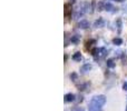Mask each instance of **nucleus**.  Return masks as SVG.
<instances>
[{"mask_svg":"<svg viewBox=\"0 0 127 111\" xmlns=\"http://www.w3.org/2000/svg\"><path fill=\"white\" fill-rule=\"evenodd\" d=\"M106 103V97L104 94H99V96H95L94 98L92 99V101L89 102V105L95 106V107L101 108Z\"/></svg>","mask_w":127,"mask_h":111,"instance_id":"nucleus-1","label":"nucleus"},{"mask_svg":"<svg viewBox=\"0 0 127 111\" xmlns=\"http://www.w3.org/2000/svg\"><path fill=\"white\" fill-rule=\"evenodd\" d=\"M64 13H65V17L68 18L70 15L72 13V6L71 3H65L64 6Z\"/></svg>","mask_w":127,"mask_h":111,"instance_id":"nucleus-2","label":"nucleus"},{"mask_svg":"<svg viewBox=\"0 0 127 111\" xmlns=\"http://www.w3.org/2000/svg\"><path fill=\"white\" fill-rule=\"evenodd\" d=\"M96 44V40H94V39H89V40H87V41L85 42V46H84V48H85V50L86 51H92L93 50V47H94V44Z\"/></svg>","mask_w":127,"mask_h":111,"instance_id":"nucleus-3","label":"nucleus"},{"mask_svg":"<svg viewBox=\"0 0 127 111\" xmlns=\"http://www.w3.org/2000/svg\"><path fill=\"white\" fill-rule=\"evenodd\" d=\"M77 27L80 28V29H88L89 28V22H88V20L83 19V20H80V21H78Z\"/></svg>","mask_w":127,"mask_h":111,"instance_id":"nucleus-4","label":"nucleus"},{"mask_svg":"<svg viewBox=\"0 0 127 111\" xmlns=\"http://www.w3.org/2000/svg\"><path fill=\"white\" fill-rule=\"evenodd\" d=\"M105 26H106V21L103 19V18H98V19L94 22L95 28H103V27H105Z\"/></svg>","mask_w":127,"mask_h":111,"instance_id":"nucleus-5","label":"nucleus"},{"mask_svg":"<svg viewBox=\"0 0 127 111\" xmlns=\"http://www.w3.org/2000/svg\"><path fill=\"white\" fill-rule=\"evenodd\" d=\"M64 100H65V102H71V101L76 100V96L74 93H67L64 97Z\"/></svg>","mask_w":127,"mask_h":111,"instance_id":"nucleus-6","label":"nucleus"},{"mask_svg":"<svg viewBox=\"0 0 127 111\" xmlns=\"http://www.w3.org/2000/svg\"><path fill=\"white\" fill-rule=\"evenodd\" d=\"M105 10L108 11V12H116L117 11V8H115L110 2H106L105 3Z\"/></svg>","mask_w":127,"mask_h":111,"instance_id":"nucleus-7","label":"nucleus"},{"mask_svg":"<svg viewBox=\"0 0 127 111\" xmlns=\"http://www.w3.org/2000/svg\"><path fill=\"white\" fill-rule=\"evenodd\" d=\"M92 65L90 63H86V65H84L83 67L80 68V73H87L88 71H90L92 70Z\"/></svg>","mask_w":127,"mask_h":111,"instance_id":"nucleus-8","label":"nucleus"},{"mask_svg":"<svg viewBox=\"0 0 127 111\" xmlns=\"http://www.w3.org/2000/svg\"><path fill=\"white\" fill-rule=\"evenodd\" d=\"M79 41H80V36L79 35H74L70 37V42L74 44H78Z\"/></svg>","mask_w":127,"mask_h":111,"instance_id":"nucleus-9","label":"nucleus"},{"mask_svg":"<svg viewBox=\"0 0 127 111\" xmlns=\"http://www.w3.org/2000/svg\"><path fill=\"white\" fill-rule=\"evenodd\" d=\"M106 65H107V67L110 68V69H113V68L116 67V62H115L114 59H108V60L106 61Z\"/></svg>","mask_w":127,"mask_h":111,"instance_id":"nucleus-10","label":"nucleus"},{"mask_svg":"<svg viewBox=\"0 0 127 111\" xmlns=\"http://www.w3.org/2000/svg\"><path fill=\"white\" fill-rule=\"evenodd\" d=\"M105 3H106V2H104V1H99L98 3H97V10H98V11L105 10Z\"/></svg>","mask_w":127,"mask_h":111,"instance_id":"nucleus-11","label":"nucleus"},{"mask_svg":"<svg viewBox=\"0 0 127 111\" xmlns=\"http://www.w3.org/2000/svg\"><path fill=\"white\" fill-rule=\"evenodd\" d=\"M107 53V50L106 48H99V53H98V58H104Z\"/></svg>","mask_w":127,"mask_h":111,"instance_id":"nucleus-12","label":"nucleus"},{"mask_svg":"<svg viewBox=\"0 0 127 111\" xmlns=\"http://www.w3.org/2000/svg\"><path fill=\"white\" fill-rule=\"evenodd\" d=\"M81 58H83V57H81V53L79 52V51L75 52V53H74V56H72V59H74L75 61H80V60H81Z\"/></svg>","mask_w":127,"mask_h":111,"instance_id":"nucleus-13","label":"nucleus"},{"mask_svg":"<svg viewBox=\"0 0 127 111\" xmlns=\"http://www.w3.org/2000/svg\"><path fill=\"white\" fill-rule=\"evenodd\" d=\"M113 44H116V46H121V44H123V40H122L121 38H114V39H113Z\"/></svg>","mask_w":127,"mask_h":111,"instance_id":"nucleus-14","label":"nucleus"},{"mask_svg":"<svg viewBox=\"0 0 127 111\" xmlns=\"http://www.w3.org/2000/svg\"><path fill=\"white\" fill-rule=\"evenodd\" d=\"M116 24H117V29H118V32H121L122 27H123V23H122V19H121V18H118V19L116 20Z\"/></svg>","mask_w":127,"mask_h":111,"instance_id":"nucleus-15","label":"nucleus"},{"mask_svg":"<svg viewBox=\"0 0 127 111\" xmlns=\"http://www.w3.org/2000/svg\"><path fill=\"white\" fill-rule=\"evenodd\" d=\"M88 110H89V111H103V110H101V108L95 107V106H92V105L88 106Z\"/></svg>","mask_w":127,"mask_h":111,"instance_id":"nucleus-16","label":"nucleus"},{"mask_svg":"<svg viewBox=\"0 0 127 111\" xmlns=\"http://www.w3.org/2000/svg\"><path fill=\"white\" fill-rule=\"evenodd\" d=\"M70 79H71L72 81H74V82H76L77 81V79H78V76H77V73L76 72H72V73H70Z\"/></svg>","mask_w":127,"mask_h":111,"instance_id":"nucleus-17","label":"nucleus"},{"mask_svg":"<svg viewBox=\"0 0 127 111\" xmlns=\"http://www.w3.org/2000/svg\"><path fill=\"white\" fill-rule=\"evenodd\" d=\"M88 85H89V83L86 82V83H81V85H78L77 87H78V89H79V90H85L86 88L88 87Z\"/></svg>","mask_w":127,"mask_h":111,"instance_id":"nucleus-18","label":"nucleus"},{"mask_svg":"<svg viewBox=\"0 0 127 111\" xmlns=\"http://www.w3.org/2000/svg\"><path fill=\"white\" fill-rule=\"evenodd\" d=\"M84 100V97H83V94H78V96H76V100L75 101H77V102H81V101Z\"/></svg>","mask_w":127,"mask_h":111,"instance_id":"nucleus-19","label":"nucleus"},{"mask_svg":"<svg viewBox=\"0 0 127 111\" xmlns=\"http://www.w3.org/2000/svg\"><path fill=\"white\" fill-rule=\"evenodd\" d=\"M95 3H96V1L95 0H92V4H90V13L94 12V9H95Z\"/></svg>","mask_w":127,"mask_h":111,"instance_id":"nucleus-20","label":"nucleus"},{"mask_svg":"<svg viewBox=\"0 0 127 111\" xmlns=\"http://www.w3.org/2000/svg\"><path fill=\"white\" fill-rule=\"evenodd\" d=\"M71 111H85L83 109V108H80V107H74L71 109Z\"/></svg>","mask_w":127,"mask_h":111,"instance_id":"nucleus-21","label":"nucleus"},{"mask_svg":"<svg viewBox=\"0 0 127 111\" xmlns=\"http://www.w3.org/2000/svg\"><path fill=\"white\" fill-rule=\"evenodd\" d=\"M68 46V33H65V47Z\"/></svg>","mask_w":127,"mask_h":111,"instance_id":"nucleus-22","label":"nucleus"},{"mask_svg":"<svg viewBox=\"0 0 127 111\" xmlns=\"http://www.w3.org/2000/svg\"><path fill=\"white\" fill-rule=\"evenodd\" d=\"M123 89H124V90H126V91H127V82H125V83L123 85Z\"/></svg>","mask_w":127,"mask_h":111,"instance_id":"nucleus-23","label":"nucleus"},{"mask_svg":"<svg viewBox=\"0 0 127 111\" xmlns=\"http://www.w3.org/2000/svg\"><path fill=\"white\" fill-rule=\"evenodd\" d=\"M67 59H68V56H67V55H65V62L67 61Z\"/></svg>","mask_w":127,"mask_h":111,"instance_id":"nucleus-24","label":"nucleus"},{"mask_svg":"<svg viewBox=\"0 0 127 111\" xmlns=\"http://www.w3.org/2000/svg\"><path fill=\"white\" fill-rule=\"evenodd\" d=\"M115 1H117V2H123V1H125V0H115Z\"/></svg>","mask_w":127,"mask_h":111,"instance_id":"nucleus-25","label":"nucleus"},{"mask_svg":"<svg viewBox=\"0 0 127 111\" xmlns=\"http://www.w3.org/2000/svg\"><path fill=\"white\" fill-rule=\"evenodd\" d=\"M75 1H76V0H71V3H74V2H75Z\"/></svg>","mask_w":127,"mask_h":111,"instance_id":"nucleus-26","label":"nucleus"},{"mask_svg":"<svg viewBox=\"0 0 127 111\" xmlns=\"http://www.w3.org/2000/svg\"><path fill=\"white\" fill-rule=\"evenodd\" d=\"M126 111H127V108H126Z\"/></svg>","mask_w":127,"mask_h":111,"instance_id":"nucleus-27","label":"nucleus"}]
</instances>
